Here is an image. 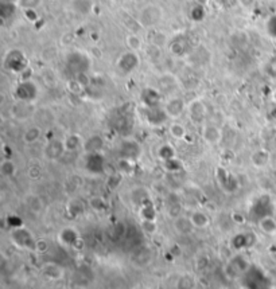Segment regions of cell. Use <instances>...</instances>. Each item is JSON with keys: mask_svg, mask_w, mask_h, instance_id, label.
Masks as SVG:
<instances>
[{"mask_svg": "<svg viewBox=\"0 0 276 289\" xmlns=\"http://www.w3.org/2000/svg\"><path fill=\"white\" fill-rule=\"evenodd\" d=\"M163 108L166 110L170 120H178L187 110V105L184 98H181L179 96H170L165 102Z\"/></svg>", "mask_w": 276, "mask_h": 289, "instance_id": "obj_3", "label": "cell"}, {"mask_svg": "<svg viewBox=\"0 0 276 289\" xmlns=\"http://www.w3.org/2000/svg\"><path fill=\"white\" fill-rule=\"evenodd\" d=\"M232 248L237 252H240V250L248 249L251 245L253 244V237L252 234H249V233H240V234H237L235 235L233 238H232Z\"/></svg>", "mask_w": 276, "mask_h": 289, "instance_id": "obj_20", "label": "cell"}, {"mask_svg": "<svg viewBox=\"0 0 276 289\" xmlns=\"http://www.w3.org/2000/svg\"><path fill=\"white\" fill-rule=\"evenodd\" d=\"M139 57L136 51H127L117 59V69H120L123 73H131L139 66Z\"/></svg>", "mask_w": 276, "mask_h": 289, "instance_id": "obj_11", "label": "cell"}, {"mask_svg": "<svg viewBox=\"0 0 276 289\" xmlns=\"http://www.w3.org/2000/svg\"><path fill=\"white\" fill-rule=\"evenodd\" d=\"M162 18H163V10L156 4H147L139 12V22L146 29H151L159 24Z\"/></svg>", "mask_w": 276, "mask_h": 289, "instance_id": "obj_2", "label": "cell"}, {"mask_svg": "<svg viewBox=\"0 0 276 289\" xmlns=\"http://www.w3.org/2000/svg\"><path fill=\"white\" fill-rule=\"evenodd\" d=\"M117 170L120 172V175H132L135 171V162L128 159H121L119 158L117 162Z\"/></svg>", "mask_w": 276, "mask_h": 289, "instance_id": "obj_33", "label": "cell"}, {"mask_svg": "<svg viewBox=\"0 0 276 289\" xmlns=\"http://www.w3.org/2000/svg\"><path fill=\"white\" fill-rule=\"evenodd\" d=\"M18 172V165L15 162L10 158H4L0 162V175L4 179H12L15 178Z\"/></svg>", "mask_w": 276, "mask_h": 289, "instance_id": "obj_22", "label": "cell"}, {"mask_svg": "<svg viewBox=\"0 0 276 289\" xmlns=\"http://www.w3.org/2000/svg\"><path fill=\"white\" fill-rule=\"evenodd\" d=\"M24 206L27 207L31 214H35V216H39L42 214V211L45 210V203L43 200L40 198L39 195L37 194H27L24 197Z\"/></svg>", "mask_w": 276, "mask_h": 289, "instance_id": "obj_17", "label": "cell"}, {"mask_svg": "<svg viewBox=\"0 0 276 289\" xmlns=\"http://www.w3.org/2000/svg\"><path fill=\"white\" fill-rule=\"evenodd\" d=\"M189 218L191 223H193L194 229H198V230L206 229L210 225V217L203 210H194V211H191Z\"/></svg>", "mask_w": 276, "mask_h": 289, "instance_id": "obj_18", "label": "cell"}, {"mask_svg": "<svg viewBox=\"0 0 276 289\" xmlns=\"http://www.w3.org/2000/svg\"><path fill=\"white\" fill-rule=\"evenodd\" d=\"M187 113H189L190 120L197 125H203L205 124V120H206V105L203 104L202 100L196 98L193 101H190V104L187 105Z\"/></svg>", "mask_w": 276, "mask_h": 289, "instance_id": "obj_6", "label": "cell"}, {"mask_svg": "<svg viewBox=\"0 0 276 289\" xmlns=\"http://www.w3.org/2000/svg\"><path fill=\"white\" fill-rule=\"evenodd\" d=\"M91 207L96 211H101V210L105 209V202L101 198H93L91 200Z\"/></svg>", "mask_w": 276, "mask_h": 289, "instance_id": "obj_40", "label": "cell"}, {"mask_svg": "<svg viewBox=\"0 0 276 289\" xmlns=\"http://www.w3.org/2000/svg\"><path fill=\"white\" fill-rule=\"evenodd\" d=\"M15 51H12L11 54L8 55V58H7L6 61V65L7 68L10 69V70H12V72H15V73H18V72H22L24 68V58H23V54L20 55V57L15 58Z\"/></svg>", "mask_w": 276, "mask_h": 289, "instance_id": "obj_31", "label": "cell"}, {"mask_svg": "<svg viewBox=\"0 0 276 289\" xmlns=\"http://www.w3.org/2000/svg\"><path fill=\"white\" fill-rule=\"evenodd\" d=\"M19 1V6L23 7L24 10H29V8H35L40 4L42 0H18Z\"/></svg>", "mask_w": 276, "mask_h": 289, "instance_id": "obj_39", "label": "cell"}, {"mask_svg": "<svg viewBox=\"0 0 276 289\" xmlns=\"http://www.w3.org/2000/svg\"><path fill=\"white\" fill-rule=\"evenodd\" d=\"M38 96V88L33 81H22L15 89V97L19 101L33 102Z\"/></svg>", "mask_w": 276, "mask_h": 289, "instance_id": "obj_8", "label": "cell"}, {"mask_svg": "<svg viewBox=\"0 0 276 289\" xmlns=\"http://www.w3.org/2000/svg\"><path fill=\"white\" fill-rule=\"evenodd\" d=\"M66 210H68V214L70 217H78L82 213V204H81L80 200H70L68 206H66Z\"/></svg>", "mask_w": 276, "mask_h": 289, "instance_id": "obj_37", "label": "cell"}, {"mask_svg": "<svg viewBox=\"0 0 276 289\" xmlns=\"http://www.w3.org/2000/svg\"><path fill=\"white\" fill-rule=\"evenodd\" d=\"M58 241L65 248H75V245L80 242V234L74 227L65 226L58 233Z\"/></svg>", "mask_w": 276, "mask_h": 289, "instance_id": "obj_9", "label": "cell"}, {"mask_svg": "<svg viewBox=\"0 0 276 289\" xmlns=\"http://www.w3.org/2000/svg\"><path fill=\"white\" fill-rule=\"evenodd\" d=\"M63 143H65L66 152H75L80 148L84 147V140L81 139L80 135H75V133L68 135V136L63 139Z\"/></svg>", "mask_w": 276, "mask_h": 289, "instance_id": "obj_26", "label": "cell"}, {"mask_svg": "<svg viewBox=\"0 0 276 289\" xmlns=\"http://www.w3.org/2000/svg\"><path fill=\"white\" fill-rule=\"evenodd\" d=\"M84 151L85 153L101 152L104 148V139L100 135H93L89 136L87 140H84Z\"/></svg>", "mask_w": 276, "mask_h": 289, "instance_id": "obj_21", "label": "cell"}, {"mask_svg": "<svg viewBox=\"0 0 276 289\" xmlns=\"http://www.w3.org/2000/svg\"><path fill=\"white\" fill-rule=\"evenodd\" d=\"M194 285H196V281H194V278H193L191 274H184V276H181L178 283H177L178 289H193L194 288Z\"/></svg>", "mask_w": 276, "mask_h": 289, "instance_id": "obj_36", "label": "cell"}, {"mask_svg": "<svg viewBox=\"0 0 276 289\" xmlns=\"http://www.w3.org/2000/svg\"><path fill=\"white\" fill-rule=\"evenodd\" d=\"M42 137V129L38 125H31L23 132V142L26 144H34Z\"/></svg>", "mask_w": 276, "mask_h": 289, "instance_id": "obj_29", "label": "cell"}, {"mask_svg": "<svg viewBox=\"0 0 276 289\" xmlns=\"http://www.w3.org/2000/svg\"><path fill=\"white\" fill-rule=\"evenodd\" d=\"M271 162V153L265 148H259L251 155V164L256 170H264Z\"/></svg>", "mask_w": 276, "mask_h": 289, "instance_id": "obj_15", "label": "cell"}, {"mask_svg": "<svg viewBox=\"0 0 276 289\" xmlns=\"http://www.w3.org/2000/svg\"><path fill=\"white\" fill-rule=\"evenodd\" d=\"M168 135L173 137L174 140H184L187 135V129L184 124H181L178 121H174L168 125Z\"/></svg>", "mask_w": 276, "mask_h": 289, "instance_id": "obj_30", "label": "cell"}, {"mask_svg": "<svg viewBox=\"0 0 276 289\" xmlns=\"http://www.w3.org/2000/svg\"><path fill=\"white\" fill-rule=\"evenodd\" d=\"M49 289H58V288H49Z\"/></svg>", "mask_w": 276, "mask_h": 289, "instance_id": "obj_43", "label": "cell"}, {"mask_svg": "<svg viewBox=\"0 0 276 289\" xmlns=\"http://www.w3.org/2000/svg\"><path fill=\"white\" fill-rule=\"evenodd\" d=\"M66 63H68V68L75 74V75H81V74H85L89 70L91 66V61L89 58L82 54L80 51H74L69 54V57L66 58Z\"/></svg>", "mask_w": 276, "mask_h": 289, "instance_id": "obj_4", "label": "cell"}, {"mask_svg": "<svg viewBox=\"0 0 276 289\" xmlns=\"http://www.w3.org/2000/svg\"><path fill=\"white\" fill-rule=\"evenodd\" d=\"M107 160L101 152L87 153L85 156V170L92 175H101L105 172Z\"/></svg>", "mask_w": 276, "mask_h": 289, "instance_id": "obj_5", "label": "cell"}, {"mask_svg": "<svg viewBox=\"0 0 276 289\" xmlns=\"http://www.w3.org/2000/svg\"><path fill=\"white\" fill-rule=\"evenodd\" d=\"M272 100H274V101H275V104H276V90L274 91V94H272Z\"/></svg>", "mask_w": 276, "mask_h": 289, "instance_id": "obj_42", "label": "cell"}, {"mask_svg": "<svg viewBox=\"0 0 276 289\" xmlns=\"http://www.w3.org/2000/svg\"><path fill=\"white\" fill-rule=\"evenodd\" d=\"M42 274L49 280H59L63 276V269L57 264H46L42 268Z\"/></svg>", "mask_w": 276, "mask_h": 289, "instance_id": "obj_27", "label": "cell"}, {"mask_svg": "<svg viewBox=\"0 0 276 289\" xmlns=\"http://www.w3.org/2000/svg\"><path fill=\"white\" fill-rule=\"evenodd\" d=\"M260 232L264 233L267 235H275L276 234V219L272 216H267L260 218L258 221Z\"/></svg>", "mask_w": 276, "mask_h": 289, "instance_id": "obj_24", "label": "cell"}, {"mask_svg": "<svg viewBox=\"0 0 276 289\" xmlns=\"http://www.w3.org/2000/svg\"><path fill=\"white\" fill-rule=\"evenodd\" d=\"M45 156L49 160H59L62 158L65 152H66V148H65V143L63 139H52L50 142H47L46 147H45Z\"/></svg>", "mask_w": 276, "mask_h": 289, "instance_id": "obj_12", "label": "cell"}, {"mask_svg": "<svg viewBox=\"0 0 276 289\" xmlns=\"http://www.w3.org/2000/svg\"><path fill=\"white\" fill-rule=\"evenodd\" d=\"M162 164H163V170L168 172V174H177V172L182 171V168H184V163L178 158H174V159L163 162Z\"/></svg>", "mask_w": 276, "mask_h": 289, "instance_id": "obj_34", "label": "cell"}, {"mask_svg": "<svg viewBox=\"0 0 276 289\" xmlns=\"http://www.w3.org/2000/svg\"><path fill=\"white\" fill-rule=\"evenodd\" d=\"M202 139L207 145H219L222 140V132L217 125L214 124H203L202 126Z\"/></svg>", "mask_w": 276, "mask_h": 289, "instance_id": "obj_14", "label": "cell"}, {"mask_svg": "<svg viewBox=\"0 0 276 289\" xmlns=\"http://www.w3.org/2000/svg\"><path fill=\"white\" fill-rule=\"evenodd\" d=\"M127 47L131 51H139L142 49V39L136 34H129L126 39Z\"/></svg>", "mask_w": 276, "mask_h": 289, "instance_id": "obj_35", "label": "cell"}, {"mask_svg": "<svg viewBox=\"0 0 276 289\" xmlns=\"http://www.w3.org/2000/svg\"><path fill=\"white\" fill-rule=\"evenodd\" d=\"M119 155L121 159H128L136 162L142 156V145L136 140L128 139L121 143L119 147Z\"/></svg>", "mask_w": 276, "mask_h": 289, "instance_id": "obj_7", "label": "cell"}, {"mask_svg": "<svg viewBox=\"0 0 276 289\" xmlns=\"http://www.w3.org/2000/svg\"><path fill=\"white\" fill-rule=\"evenodd\" d=\"M131 199H132L133 203H136L138 206H140V204H143L146 203V202L151 200V195L146 188L138 187V188H133L132 190V193H131Z\"/></svg>", "mask_w": 276, "mask_h": 289, "instance_id": "obj_32", "label": "cell"}, {"mask_svg": "<svg viewBox=\"0 0 276 289\" xmlns=\"http://www.w3.org/2000/svg\"><path fill=\"white\" fill-rule=\"evenodd\" d=\"M156 155H158V159L161 160L162 163H163V162H167V160H170V159H174V158H177L175 148H174L170 143H165V144H162L161 147L158 148Z\"/></svg>", "mask_w": 276, "mask_h": 289, "instance_id": "obj_28", "label": "cell"}, {"mask_svg": "<svg viewBox=\"0 0 276 289\" xmlns=\"http://www.w3.org/2000/svg\"><path fill=\"white\" fill-rule=\"evenodd\" d=\"M47 248H49V244H47L46 241H39V239H38L35 252H46Z\"/></svg>", "mask_w": 276, "mask_h": 289, "instance_id": "obj_41", "label": "cell"}, {"mask_svg": "<svg viewBox=\"0 0 276 289\" xmlns=\"http://www.w3.org/2000/svg\"><path fill=\"white\" fill-rule=\"evenodd\" d=\"M10 241L14 246H17L18 249L34 250V252L37 249V242H38V239L35 238L34 234L24 226L11 229Z\"/></svg>", "mask_w": 276, "mask_h": 289, "instance_id": "obj_1", "label": "cell"}, {"mask_svg": "<svg viewBox=\"0 0 276 289\" xmlns=\"http://www.w3.org/2000/svg\"><path fill=\"white\" fill-rule=\"evenodd\" d=\"M173 227L175 233H178L179 235H187L194 230V226L190 221V218L184 216L175 217L173 221Z\"/></svg>", "mask_w": 276, "mask_h": 289, "instance_id": "obj_19", "label": "cell"}, {"mask_svg": "<svg viewBox=\"0 0 276 289\" xmlns=\"http://www.w3.org/2000/svg\"><path fill=\"white\" fill-rule=\"evenodd\" d=\"M178 88V81L175 80V77L171 74H165L159 80V90L163 93H171Z\"/></svg>", "mask_w": 276, "mask_h": 289, "instance_id": "obj_25", "label": "cell"}, {"mask_svg": "<svg viewBox=\"0 0 276 289\" xmlns=\"http://www.w3.org/2000/svg\"><path fill=\"white\" fill-rule=\"evenodd\" d=\"M170 120L167 116L166 110L163 107H156V108H146V121L151 126H162Z\"/></svg>", "mask_w": 276, "mask_h": 289, "instance_id": "obj_10", "label": "cell"}, {"mask_svg": "<svg viewBox=\"0 0 276 289\" xmlns=\"http://www.w3.org/2000/svg\"><path fill=\"white\" fill-rule=\"evenodd\" d=\"M140 100L146 108L162 107V91L155 88H146L140 93Z\"/></svg>", "mask_w": 276, "mask_h": 289, "instance_id": "obj_13", "label": "cell"}, {"mask_svg": "<svg viewBox=\"0 0 276 289\" xmlns=\"http://www.w3.org/2000/svg\"><path fill=\"white\" fill-rule=\"evenodd\" d=\"M217 181H219L220 186L224 188L226 193H233L237 187H239V181L235 176H232L229 172H226L222 168H220L217 172Z\"/></svg>", "mask_w": 276, "mask_h": 289, "instance_id": "obj_16", "label": "cell"}, {"mask_svg": "<svg viewBox=\"0 0 276 289\" xmlns=\"http://www.w3.org/2000/svg\"><path fill=\"white\" fill-rule=\"evenodd\" d=\"M142 229L144 233L147 234H152L156 232V223L155 221H142Z\"/></svg>", "mask_w": 276, "mask_h": 289, "instance_id": "obj_38", "label": "cell"}, {"mask_svg": "<svg viewBox=\"0 0 276 289\" xmlns=\"http://www.w3.org/2000/svg\"><path fill=\"white\" fill-rule=\"evenodd\" d=\"M139 217L142 221H156V209L152 200L139 206Z\"/></svg>", "mask_w": 276, "mask_h": 289, "instance_id": "obj_23", "label": "cell"}]
</instances>
